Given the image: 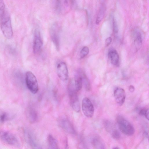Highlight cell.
<instances>
[{
	"label": "cell",
	"instance_id": "cell-17",
	"mask_svg": "<svg viewBox=\"0 0 149 149\" xmlns=\"http://www.w3.org/2000/svg\"><path fill=\"white\" fill-rule=\"evenodd\" d=\"M134 44L136 50H139L141 47L142 44L141 35L139 32L137 33L136 37L134 41Z\"/></svg>",
	"mask_w": 149,
	"mask_h": 149
},
{
	"label": "cell",
	"instance_id": "cell-10",
	"mask_svg": "<svg viewBox=\"0 0 149 149\" xmlns=\"http://www.w3.org/2000/svg\"><path fill=\"white\" fill-rule=\"evenodd\" d=\"M57 25L53 24L50 29V36L53 43L55 46L56 49L59 50V38L58 29Z\"/></svg>",
	"mask_w": 149,
	"mask_h": 149
},
{
	"label": "cell",
	"instance_id": "cell-9",
	"mask_svg": "<svg viewBox=\"0 0 149 149\" xmlns=\"http://www.w3.org/2000/svg\"><path fill=\"white\" fill-rule=\"evenodd\" d=\"M113 94L116 102L120 106L122 105L125 102L126 97L125 90L121 87H117L114 89Z\"/></svg>",
	"mask_w": 149,
	"mask_h": 149
},
{
	"label": "cell",
	"instance_id": "cell-27",
	"mask_svg": "<svg viewBox=\"0 0 149 149\" xmlns=\"http://www.w3.org/2000/svg\"><path fill=\"white\" fill-rule=\"evenodd\" d=\"M147 109H143L140 110L139 112V114L141 116H144L146 111Z\"/></svg>",
	"mask_w": 149,
	"mask_h": 149
},
{
	"label": "cell",
	"instance_id": "cell-30",
	"mask_svg": "<svg viewBox=\"0 0 149 149\" xmlns=\"http://www.w3.org/2000/svg\"><path fill=\"white\" fill-rule=\"evenodd\" d=\"M113 148V149H118L119 148L118 147H116L114 148Z\"/></svg>",
	"mask_w": 149,
	"mask_h": 149
},
{
	"label": "cell",
	"instance_id": "cell-7",
	"mask_svg": "<svg viewBox=\"0 0 149 149\" xmlns=\"http://www.w3.org/2000/svg\"><path fill=\"white\" fill-rule=\"evenodd\" d=\"M42 45V41L40 32L38 29L34 31L33 43V51L35 54L38 53L41 50Z\"/></svg>",
	"mask_w": 149,
	"mask_h": 149
},
{
	"label": "cell",
	"instance_id": "cell-18",
	"mask_svg": "<svg viewBox=\"0 0 149 149\" xmlns=\"http://www.w3.org/2000/svg\"><path fill=\"white\" fill-rule=\"evenodd\" d=\"M92 143L94 146L96 148H104L102 143L99 139L95 138L93 140Z\"/></svg>",
	"mask_w": 149,
	"mask_h": 149
},
{
	"label": "cell",
	"instance_id": "cell-3",
	"mask_svg": "<svg viewBox=\"0 0 149 149\" xmlns=\"http://www.w3.org/2000/svg\"><path fill=\"white\" fill-rule=\"evenodd\" d=\"M1 20V28L4 36L7 38L11 39L13 35V31L11 19L9 16L3 13Z\"/></svg>",
	"mask_w": 149,
	"mask_h": 149
},
{
	"label": "cell",
	"instance_id": "cell-11",
	"mask_svg": "<svg viewBox=\"0 0 149 149\" xmlns=\"http://www.w3.org/2000/svg\"><path fill=\"white\" fill-rule=\"evenodd\" d=\"M108 56L111 64L115 66H118L119 57L116 50L113 49H110L108 52Z\"/></svg>",
	"mask_w": 149,
	"mask_h": 149
},
{
	"label": "cell",
	"instance_id": "cell-15",
	"mask_svg": "<svg viewBox=\"0 0 149 149\" xmlns=\"http://www.w3.org/2000/svg\"><path fill=\"white\" fill-rule=\"evenodd\" d=\"M105 7L104 6L100 8L97 14L96 20V23L97 24H99L103 19L105 15Z\"/></svg>",
	"mask_w": 149,
	"mask_h": 149
},
{
	"label": "cell",
	"instance_id": "cell-24",
	"mask_svg": "<svg viewBox=\"0 0 149 149\" xmlns=\"http://www.w3.org/2000/svg\"><path fill=\"white\" fill-rule=\"evenodd\" d=\"M5 4L3 0H0V10L3 11L5 8Z\"/></svg>",
	"mask_w": 149,
	"mask_h": 149
},
{
	"label": "cell",
	"instance_id": "cell-8",
	"mask_svg": "<svg viewBox=\"0 0 149 149\" xmlns=\"http://www.w3.org/2000/svg\"><path fill=\"white\" fill-rule=\"evenodd\" d=\"M57 74L58 77L62 81L67 80L68 77V72L67 65L63 62L59 63L57 66Z\"/></svg>",
	"mask_w": 149,
	"mask_h": 149
},
{
	"label": "cell",
	"instance_id": "cell-26",
	"mask_svg": "<svg viewBox=\"0 0 149 149\" xmlns=\"http://www.w3.org/2000/svg\"><path fill=\"white\" fill-rule=\"evenodd\" d=\"M113 26L114 32L116 33L118 32V27L116 22L114 20H113Z\"/></svg>",
	"mask_w": 149,
	"mask_h": 149
},
{
	"label": "cell",
	"instance_id": "cell-28",
	"mask_svg": "<svg viewBox=\"0 0 149 149\" xmlns=\"http://www.w3.org/2000/svg\"><path fill=\"white\" fill-rule=\"evenodd\" d=\"M129 90L131 92H133L135 90L134 87L133 85H130L129 87Z\"/></svg>",
	"mask_w": 149,
	"mask_h": 149
},
{
	"label": "cell",
	"instance_id": "cell-2",
	"mask_svg": "<svg viewBox=\"0 0 149 149\" xmlns=\"http://www.w3.org/2000/svg\"><path fill=\"white\" fill-rule=\"evenodd\" d=\"M116 122L119 130L123 134L129 136L134 134L135 132L134 127L124 117L118 116L116 118Z\"/></svg>",
	"mask_w": 149,
	"mask_h": 149
},
{
	"label": "cell",
	"instance_id": "cell-4",
	"mask_svg": "<svg viewBox=\"0 0 149 149\" xmlns=\"http://www.w3.org/2000/svg\"><path fill=\"white\" fill-rule=\"evenodd\" d=\"M26 81L27 88L33 94L37 93L38 90V85L36 78L31 72L27 71L26 74Z\"/></svg>",
	"mask_w": 149,
	"mask_h": 149
},
{
	"label": "cell",
	"instance_id": "cell-13",
	"mask_svg": "<svg viewBox=\"0 0 149 149\" xmlns=\"http://www.w3.org/2000/svg\"><path fill=\"white\" fill-rule=\"evenodd\" d=\"M74 83L77 91H79L82 88L83 84L82 77L80 74L75 76Z\"/></svg>",
	"mask_w": 149,
	"mask_h": 149
},
{
	"label": "cell",
	"instance_id": "cell-21",
	"mask_svg": "<svg viewBox=\"0 0 149 149\" xmlns=\"http://www.w3.org/2000/svg\"><path fill=\"white\" fill-rule=\"evenodd\" d=\"M8 115L4 112L0 113V122L2 123L6 120L8 118Z\"/></svg>",
	"mask_w": 149,
	"mask_h": 149
},
{
	"label": "cell",
	"instance_id": "cell-14",
	"mask_svg": "<svg viewBox=\"0 0 149 149\" xmlns=\"http://www.w3.org/2000/svg\"><path fill=\"white\" fill-rule=\"evenodd\" d=\"M47 141L49 146L50 148H58L57 142L55 138L51 134L48 135Z\"/></svg>",
	"mask_w": 149,
	"mask_h": 149
},
{
	"label": "cell",
	"instance_id": "cell-29",
	"mask_svg": "<svg viewBox=\"0 0 149 149\" xmlns=\"http://www.w3.org/2000/svg\"><path fill=\"white\" fill-rule=\"evenodd\" d=\"M145 118L148 120H149V109H147L144 115Z\"/></svg>",
	"mask_w": 149,
	"mask_h": 149
},
{
	"label": "cell",
	"instance_id": "cell-16",
	"mask_svg": "<svg viewBox=\"0 0 149 149\" xmlns=\"http://www.w3.org/2000/svg\"><path fill=\"white\" fill-rule=\"evenodd\" d=\"M80 73L82 79L83 83H84L85 88L87 91H89L91 89V85L89 80L86 74L83 73Z\"/></svg>",
	"mask_w": 149,
	"mask_h": 149
},
{
	"label": "cell",
	"instance_id": "cell-22",
	"mask_svg": "<svg viewBox=\"0 0 149 149\" xmlns=\"http://www.w3.org/2000/svg\"><path fill=\"white\" fill-rule=\"evenodd\" d=\"M112 137L116 139H118L120 137V134L117 129L115 130L111 134Z\"/></svg>",
	"mask_w": 149,
	"mask_h": 149
},
{
	"label": "cell",
	"instance_id": "cell-6",
	"mask_svg": "<svg viewBox=\"0 0 149 149\" xmlns=\"http://www.w3.org/2000/svg\"><path fill=\"white\" fill-rule=\"evenodd\" d=\"M82 109L84 115L88 118L92 117L94 114V109L93 105L90 99L86 97L82 100Z\"/></svg>",
	"mask_w": 149,
	"mask_h": 149
},
{
	"label": "cell",
	"instance_id": "cell-25",
	"mask_svg": "<svg viewBox=\"0 0 149 149\" xmlns=\"http://www.w3.org/2000/svg\"><path fill=\"white\" fill-rule=\"evenodd\" d=\"M112 42V38L111 37L107 38L105 40V45L107 47Z\"/></svg>",
	"mask_w": 149,
	"mask_h": 149
},
{
	"label": "cell",
	"instance_id": "cell-19",
	"mask_svg": "<svg viewBox=\"0 0 149 149\" xmlns=\"http://www.w3.org/2000/svg\"><path fill=\"white\" fill-rule=\"evenodd\" d=\"M54 7L55 10L59 12L61 10V2L60 0H53Z\"/></svg>",
	"mask_w": 149,
	"mask_h": 149
},
{
	"label": "cell",
	"instance_id": "cell-5",
	"mask_svg": "<svg viewBox=\"0 0 149 149\" xmlns=\"http://www.w3.org/2000/svg\"><path fill=\"white\" fill-rule=\"evenodd\" d=\"M0 138L6 143L10 145L18 146L20 143L17 138L14 134L4 131L0 132Z\"/></svg>",
	"mask_w": 149,
	"mask_h": 149
},
{
	"label": "cell",
	"instance_id": "cell-1",
	"mask_svg": "<svg viewBox=\"0 0 149 149\" xmlns=\"http://www.w3.org/2000/svg\"><path fill=\"white\" fill-rule=\"evenodd\" d=\"M68 92L70 103L73 109L76 112H78L80 110L79 100L76 90L74 83L71 80L68 84Z\"/></svg>",
	"mask_w": 149,
	"mask_h": 149
},
{
	"label": "cell",
	"instance_id": "cell-20",
	"mask_svg": "<svg viewBox=\"0 0 149 149\" xmlns=\"http://www.w3.org/2000/svg\"><path fill=\"white\" fill-rule=\"evenodd\" d=\"M89 48L86 46L83 47L80 52V57L81 58L86 56L89 52Z\"/></svg>",
	"mask_w": 149,
	"mask_h": 149
},
{
	"label": "cell",
	"instance_id": "cell-12",
	"mask_svg": "<svg viewBox=\"0 0 149 149\" xmlns=\"http://www.w3.org/2000/svg\"><path fill=\"white\" fill-rule=\"evenodd\" d=\"M59 124L62 128L67 132L71 133H74V128L68 120L64 118L61 119Z\"/></svg>",
	"mask_w": 149,
	"mask_h": 149
},
{
	"label": "cell",
	"instance_id": "cell-23",
	"mask_svg": "<svg viewBox=\"0 0 149 149\" xmlns=\"http://www.w3.org/2000/svg\"><path fill=\"white\" fill-rule=\"evenodd\" d=\"M29 117L32 120H34L36 119V114L34 110H31L30 111L29 113Z\"/></svg>",
	"mask_w": 149,
	"mask_h": 149
}]
</instances>
